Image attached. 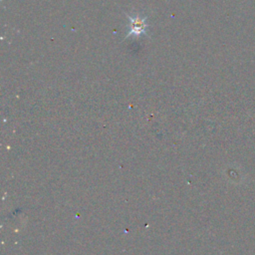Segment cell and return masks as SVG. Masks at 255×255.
<instances>
[{
	"label": "cell",
	"mask_w": 255,
	"mask_h": 255,
	"mask_svg": "<svg viewBox=\"0 0 255 255\" xmlns=\"http://www.w3.org/2000/svg\"><path fill=\"white\" fill-rule=\"evenodd\" d=\"M125 14L128 20L129 21V29L124 40H127L128 37H133L134 39H138L140 36H147V28L149 27V24L146 22L148 18L147 16L141 17L137 14L130 15L126 12Z\"/></svg>",
	"instance_id": "obj_1"
}]
</instances>
